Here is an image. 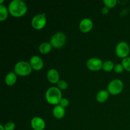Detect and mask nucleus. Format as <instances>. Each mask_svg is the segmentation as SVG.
Here are the masks:
<instances>
[{
  "instance_id": "f257e3e1",
  "label": "nucleus",
  "mask_w": 130,
  "mask_h": 130,
  "mask_svg": "<svg viewBox=\"0 0 130 130\" xmlns=\"http://www.w3.org/2000/svg\"><path fill=\"white\" fill-rule=\"evenodd\" d=\"M8 11L14 17H20L25 15L27 11V7L22 0H13L9 4Z\"/></svg>"
},
{
  "instance_id": "f03ea898",
  "label": "nucleus",
  "mask_w": 130,
  "mask_h": 130,
  "mask_svg": "<svg viewBox=\"0 0 130 130\" xmlns=\"http://www.w3.org/2000/svg\"><path fill=\"white\" fill-rule=\"evenodd\" d=\"M62 99V93L58 88L51 87L46 92V100L52 105H57Z\"/></svg>"
},
{
  "instance_id": "7ed1b4c3",
  "label": "nucleus",
  "mask_w": 130,
  "mask_h": 130,
  "mask_svg": "<svg viewBox=\"0 0 130 130\" xmlns=\"http://www.w3.org/2000/svg\"><path fill=\"white\" fill-rule=\"evenodd\" d=\"M14 71L16 74L21 76H25L30 74L32 72V67L28 62L21 61L15 65Z\"/></svg>"
},
{
  "instance_id": "20e7f679",
  "label": "nucleus",
  "mask_w": 130,
  "mask_h": 130,
  "mask_svg": "<svg viewBox=\"0 0 130 130\" xmlns=\"http://www.w3.org/2000/svg\"><path fill=\"white\" fill-rule=\"evenodd\" d=\"M66 43V36L63 32H57L52 36L50 43L53 47L59 48L63 46Z\"/></svg>"
},
{
  "instance_id": "39448f33",
  "label": "nucleus",
  "mask_w": 130,
  "mask_h": 130,
  "mask_svg": "<svg viewBox=\"0 0 130 130\" xmlns=\"http://www.w3.org/2000/svg\"><path fill=\"white\" fill-rule=\"evenodd\" d=\"M123 89V83L120 79L112 80L109 83L107 86V91L112 95H118L120 93Z\"/></svg>"
},
{
  "instance_id": "423d86ee",
  "label": "nucleus",
  "mask_w": 130,
  "mask_h": 130,
  "mask_svg": "<svg viewBox=\"0 0 130 130\" xmlns=\"http://www.w3.org/2000/svg\"><path fill=\"white\" fill-rule=\"evenodd\" d=\"M129 46L126 42L122 41L118 44L116 48V53L120 58H126L129 53Z\"/></svg>"
},
{
  "instance_id": "0eeeda50",
  "label": "nucleus",
  "mask_w": 130,
  "mask_h": 130,
  "mask_svg": "<svg viewBox=\"0 0 130 130\" xmlns=\"http://www.w3.org/2000/svg\"><path fill=\"white\" fill-rule=\"evenodd\" d=\"M46 24V19L45 13L38 14L34 16L32 20V25L36 29H41L45 26Z\"/></svg>"
},
{
  "instance_id": "6e6552de",
  "label": "nucleus",
  "mask_w": 130,
  "mask_h": 130,
  "mask_svg": "<svg viewBox=\"0 0 130 130\" xmlns=\"http://www.w3.org/2000/svg\"><path fill=\"white\" fill-rule=\"evenodd\" d=\"M86 66L91 71H99L103 67L102 60L99 58H91L86 62Z\"/></svg>"
},
{
  "instance_id": "1a4fd4ad",
  "label": "nucleus",
  "mask_w": 130,
  "mask_h": 130,
  "mask_svg": "<svg viewBox=\"0 0 130 130\" xmlns=\"http://www.w3.org/2000/svg\"><path fill=\"white\" fill-rule=\"evenodd\" d=\"M93 28V22L91 19H84L80 22L79 29L83 32H88Z\"/></svg>"
},
{
  "instance_id": "9d476101",
  "label": "nucleus",
  "mask_w": 130,
  "mask_h": 130,
  "mask_svg": "<svg viewBox=\"0 0 130 130\" xmlns=\"http://www.w3.org/2000/svg\"><path fill=\"white\" fill-rule=\"evenodd\" d=\"M32 128L34 130H43L45 128V122L42 118L35 117L32 118L30 122Z\"/></svg>"
},
{
  "instance_id": "9b49d317",
  "label": "nucleus",
  "mask_w": 130,
  "mask_h": 130,
  "mask_svg": "<svg viewBox=\"0 0 130 130\" xmlns=\"http://www.w3.org/2000/svg\"><path fill=\"white\" fill-rule=\"evenodd\" d=\"M30 65L33 69L39 71L43 67V60L38 56L34 55L30 58Z\"/></svg>"
},
{
  "instance_id": "f8f14e48",
  "label": "nucleus",
  "mask_w": 130,
  "mask_h": 130,
  "mask_svg": "<svg viewBox=\"0 0 130 130\" xmlns=\"http://www.w3.org/2000/svg\"><path fill=\"white\" fill-rule=\"evenodd\" d=\"M47 78L48 81L53 84L58 83L59 80V74L57 70L52 69L49 70L47 72Z\"/></svg>"
},
{
  "instance_id": "ddd939ff",
  "label": "nucleus",
  "mask_w": 130,
  "mask_h": 130,
  "mask_svg": "<svg viewBox=\"0 0 130 130\" xmlns=\"http://www.w3.org/2000/svg\"><path fill=\"white\" fill-rule=\"evenodd\" d=\"M66 114V110L63 107L60 105H56L53 110V114L54 117L57 119H61L63 118Z\"/></svg>"
},
{
  "instance_id": "4468645a",
  "label": "nucleus",
  "mask_w": 130,
  "mask_h": 130,
  "mask_svg": "<svg viewBox=\"0 0 130 130\" xmlns=\"http://www.w3.org/2000/svg\"><path fill=\"white\" fill-rule=\"evenodd\" d=\"M17 81V74L13 72H11L6 75L5 77V83L8 86H12Z\"/></svg>"
},
{
  "instance_id": "2eb2a0df",
  "label": "nucleus",
  "mask_w": 130,
  "mask_h": 130,
  "mask_svg": "<svg viewBox=\"0 0 130 130\" xmlns=\"http://www.w3.org/2000/svg\"><path fill=\"white\" fill-rule=\"evenodd\" d=\"M109 93L108 92V91L101 90L96 95V100L100 103L105 102L109 98Z\"/></svg>"
},
{
  "instance_id": "dca6fc26",
  "label": "nucleus",
  "mask_w": 130,
  "mask_h": 130,
  "mask_svg": "<svg viewBox=\"0 0 130 130\" xmlns=\"http://www.w3.org/2000/svg\"><path fill=\"white\" fill-rule=\"evenodd\" d=\"M52 47V46L50 43H43L41 44L39 46V50L40 53L43 54H46L50 52Z\"/></svg>"
},
{
  "instance_id": "f3484780",
  "label": "nucleus",
  "mask_w": 130,
  "mask_h": 130,
  "mask_svg": "<svg viewBox=\"0 0 130 130\" xmlns=\"http://www.w3.org/2000/svg\"><path fill=\"white\" fill-rule=\"evenodd\" d=\"M8 10L6 6L3 5H0V21H4L8 17Z\"/></svg>"
},
{
  "instance_id": "a211bd4d",
  "label": "nucleus",
  "mask_w": 130,
  "mask_h": 130,
  "mask_svg": "<svg viewBox=\"0 0 130 130\" xmlns=\"http://www.w3.org/2000/svg\"><path fill=\"white\" fill-rule=\"evenodd\" d=\"M114 65L112 62L110 60L105 61L104 63H103V67L102 69L106 72H110L114 68Z\"/></svg>"
},
{
  "instance_id": "6ab92c4d",
  "label": "nucleus",
  "mask_w": 130,
  "mask_h": 130,
  "mask_svg": "<svg viewBox=\"0 0 130 130\" xmlns=\"http://www.w3.org/2000/svg\"><path fill=\"white\" fill-rule=\"evenodd\" d=\"M122 65L124 69L130 72V57L124 58L122 61Z\"/></svg>"
},
{
  "instance_id": "aec40b11",
  "label": "nucleus",
  "mask_w": 130,
  "mask_h": 130,
  "mask_svg": "<svg viewBox=\"0 0 130 130\" xmlns=\"http://www.w3.org/2000/svg\"><path fill=\"white\" fill-rule=\"evenodd\" d=\"M104 4L107 8H113L116 6L117 3L116 0H104Z\"/></svg>"
},
{
  "instance_id": "412c9836",
  "label": "nucleus",
  "mask_w": 130,
  "mask_h": 130,
  "mask_svg": "<svg viewBox=\"0 0 130 130\" xmlns=\"http://www.w3.org/2000/svg\"><path fill=\"white\" fill-rule=\"evenodd\" d=\"M57 85H58V88L61 90H66L67 88V86H68L67 83L63 80H60L57 83Z\"/></svg>"
},
{
  "instance_id": "4be33fe9",
  "label": "nucleus",
  "mask_w": 130,
  "mask_h": 130,
  "mask_svg": "<svg viewBox=\"0 0 130 130\" xmlns=\"http://www.w3.org/2000/svg\"><path fill=\"white\" fill-rule=\"evenodd\" d=\"M5 130H14L15 128V124L13 122H8L5 125Z\"/></svg>"
},
{
  "instance_id": "5701e85b",
  "label": "nucleus",
  "mask_w": 130,
  "mask_h": 130,
  "mask_svg": "<svg viewBox=\"0 0 130 130\" xmlns=\"http://www.w3.org/2000/svg\"><path fill=\"white\" fill-rule=\"evenodd\" d=\"M114 69L116 72H117V73H121V72H122L123 71L124 67H123V65L122 64L118 63V64H116L115 66H114Z\"/></svg>"
},
{
  "instance_id": "b1692460",
  "label": "nucleus",
  "mask_w": 130,
  "mask_h": 130,
  "mask_svg": "<svg viewBox=\"0 0 130 130\" xmlns=\"http://www.w3.org/2000/svg\"><path fill=\"white\" fill-rule=\"evenodd\" d=\"M69 100L67 99H62L59 103L60 105L63 108L67 107L69 105Z\"/></svg>"
},
{
  "instance_id": "393cba45",
  "label": "nucleus",
  "mask_w": 130,
  "mask_h": 130,
  "mask_svg": "<svg viewBox=\"0 0 130 130\" xmlns=\"http://www.w3.org/2000/svg\"><path fill=\"white\" fill-rule=\"evenodd\" d=\"M108 12H109V9H108L107 7H104L102 9V13L103 14H104V15H105V14L108 13Z\"/></svg>"
},
{
  "instance_id": "a878e982",
  "label": "nucleus",
  "mask_w": 130,
  "mask_h": 130,
  "mask_svg": "<svg viewBox=\"0 0 130 130\" xmlns=\"http://www.w3.org/2000/svg\"><path fill=\"white\" fill-rule=\"evenodd\" d=\"M0 129H1V130H5V127H4L2 125V124H1V125H0Z\"/></svg>"
},
{
  "instance_id": "bb28decb",
  "label": "nucleus",
  "mask_w": 130,
  "mask_h": 130,
  "mask_svg": "<svg viewBox=\"0 0 130 130\" xmlns=\"http://www.w3.org/2000/svg\"><path fill=\"white\" fill-rule=\"evenodd\" d=\"M3 2V0H1V1H0V3H1V5H2Z\"/></svg>"
}]
</instances>
